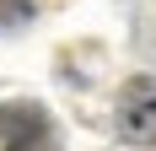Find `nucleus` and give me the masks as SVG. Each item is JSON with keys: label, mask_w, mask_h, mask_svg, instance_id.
Wrapping results in <instances>:
<instances>
[{"label": "nucleus", "mask_w": 156, "mask_h": 151, "mask_svg": "<svg viewBox=\"0 0 156 151\" xmlns=\"http://www.w3.org/2000/svg\"><path fill=\"white\" fill-rule=\"evenodd\" d=\"M0 151H54V124L38 103L0 108Z\"/></svg>", "instance_id": "1"}, {"label": "nucleus", "mask_w": 156, "mask_h": 151, "mask_svg": "<svg viewBox=\"0 0 156 151\" xmlns=\"http://www.w3.org/2000/svg\"><path fill=\"white\" fill-rule=\"evenodd\" d=\"M119 130L135 146H156V81H129L119 97Z\"/></svg>", "instance_id": "2"}, {"label": "nucleus", "mask_w": 156, "mask_h": 151, "mask_svg": "<svg viewBox=\"0 0 156 151\" xmlns=\"http://www.w3.org/2000/svg\"><path fill=\"white\" fill-rule=\"evenodd\" d=\"M27 11H32L27 0H0V22H22Z\"/></svg>", "instance_id": "3"}]
</instances>
